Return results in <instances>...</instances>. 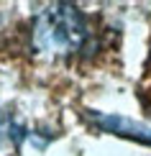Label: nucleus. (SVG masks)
Wrapping results in <instances>:
<instances>
[{
    "label": "nucleus",
    "mask_w": 151,
    "mask_h": 156,
    "mask_svg": "<svg viewBox=\"0 0 151 156\" xmlns=\"http://www.w3.org/2000/svg\"><path fill=\"white\" fill-rule=\"evenodd\" d=\"M34 46L41 54L49 56H72L82 51L90 41L87 18L80 8L69 3H54L46 5L34 21Z\"/></svg>",
    "instance_id": "obj_1"
},
{
    "label": "nucleus",
    "mask_w": 151,
    "mask_h": 156,
    "mask_svg": "<svg viewBox=\"0 0 151 156\" xmlns=\"http://www.w3.org/2000/svg\"><path fill=\"white\" fill-rule=\"evenodd\" d=\"M95 120H97V126L108 128V131H113V133L136 136V138H141V141H149V144H151V131H149V128H143V126L128 123V120H123V118H110V115H95Z\"/></svg>",
    "instance_id": "obj_2"
}]
</instances>
